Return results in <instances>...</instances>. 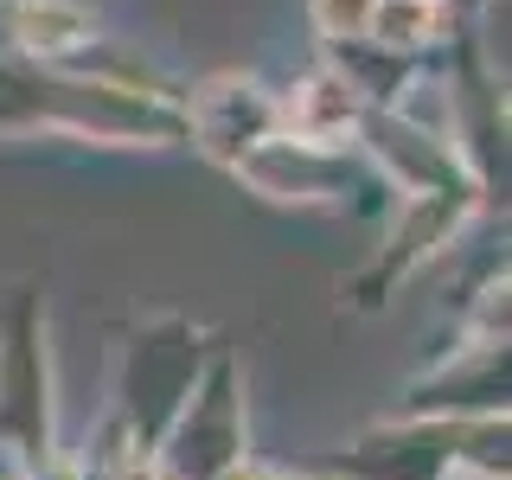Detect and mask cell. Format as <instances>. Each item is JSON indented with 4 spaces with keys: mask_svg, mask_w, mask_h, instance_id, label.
<instances>
[{
    "mask_svg": "<svg viewBox=\"0 0 512 480\" xmlns=\"http://www.w3.org/2000/svg\"><path fill=\"white\" fill-rule=\"evenodd\" d=\"M365 7H372V0H320L327 26H340V13H346V20H365Z\"/></svg>",
    "mask_w": 512,
    "mask_h": 480,
    "instance_id": "obj_3",
    "label": "cell"
},
{
    "mask_svg": "<svg viewBox=\"0 0 512 480\" xmlns=\"http://www.w3.org/2000/svg\"><path fill=\"white\" fill-rule=\"evenodd\" d=\"M436 20V7H429V0H378V39H423V26Z\"/></svg>",
    "mask_w": 512,
    "mask_h": 480,
    "instance_id": "obj_2",
    "label": "cell"
},
{
    "mask_svg": "<svg viewBox=\"0 0 512 480\" xmlns=\"http://www.w3.org/2000/svg\"><path fill=\"white\" fill-rule=\"evenodd\" d=\"M20 32H26V45H71L77 32H84V13L58 7V0H32L20 13Z\"/></svg>",
    "mask_w": 512,
    "mask_h": 480,
    "instance_id": "obj_1",
    "label": "cell"
}]
</instances>
